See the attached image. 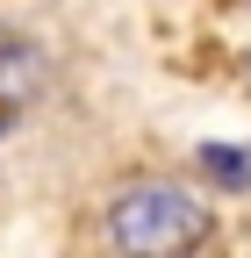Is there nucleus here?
<instances>
[{
    "instance_id": "2",
    "label": "nucleus",
    "mask_w": 251,
    "mask_h": 258,
    "mask_svg": "<svg viewBox=\"0 0 251 258\" xmlns=\"http://www.w3.org/2000/svg\"><path fill=\"white\" fill-rule=\"evenodd\" d=\"M208 172L223 179V186H244V179H251V158H244V151H208Z\"/></svg>"
},
{
    "instance_id": "3",
    "label": "nucleus",
    "mask_w": 251,
    "mask_h": 258,
    "mask_svg": "<svg viewBox=\"0 0 251 258\" xmlns=\"http://www.w3.org/2000/svg\"><path fill=\"white\" fill-rule=\"evenodd\" d=\"M244 79H251V64H244Z\"/></svg>"
},
{
    "instance_id": "1",
    "label": "nucleus",
    "mask_w": 251,
    "mask_h": 258,
    "mask_svg": "<svg viewBox=\"0 0 251 258\" xmlns=\"http://www.w3.org/2000/svg\"><path fill=\"white\" fill-rule=\"evenodd\" d=\"M108 237L122 258H194L208 237V201L186 186H130L108 208Z\"/></svg>"
}]
</instances>
